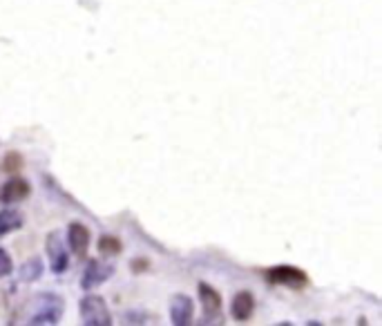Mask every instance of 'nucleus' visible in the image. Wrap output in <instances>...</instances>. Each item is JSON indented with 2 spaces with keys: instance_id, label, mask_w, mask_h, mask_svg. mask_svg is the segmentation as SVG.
<instances>
[{
  "instance_id": "nucleus-3",
  "label": "nucleus",
  "mask_w": 382,
  "mask_h": 326,
  "mask_svg": "<svg viewBox=\"0 0 382 326\" xmlns=\"http://www.w3.org/2000/svg\"><path fill=\"white\" fill-rule=\"evenodd\" d=\"M268 281L273 284H284V286H304L309 281L307 273L300 268H293V266H277V268H270L266 273Z\"/></svg>"
},
{
  "instance_id": "nucleus-9",
  "label": "nucleus",
  "mask_w": 382,
  "mask_h": 326,
  "mask_svg": "<svg viewBox=\"0 0 382 326\" xmlns=\"http://www.w3.org/2000/svg\"><path fill=\"white\" fill-rule=\"evenodd\" d=\"M255 311V299L251 293H237L235 299H233V304H231V313L237 322H244V320H249V317L253 315Z\"/></svg>"
},
{
  "instance_id": "nucleus-8",
  "label": "nucleus",
  "mask_w": 382,
  "mask_h": 326,
  "mask_svg": "<svg viewBox=\"0 0 382 326\" xmlns=\"http://www.w3.org/2000/svg\"><path fill=\"white\" fill-rule=\"evenodd\" d=\"M29 195V184L25 181V179H10L3 190H0V201L3 203H14V201H21L25 197Z\"/></svg>"
},
{
  "instance_id": "nucleus-10",
  "label": "nucleus",
  "mask_w": 382,
  "mask_h": 326,
  "mask_svg": "<svg viewBox=\"0 0 382 326\" xmlns=\"http://www.w3.org/2000/svg\"><path fill=\"white\" fill-rule=\"evenodd\" d=\"M21 226H23V217L18 210H14V208L0 210V237H5L7 233H14V230H18Z\"/></svg>"
},
{
  "instance_id": "nucleus-7",
  "label": "nucleus",
  "mask_w": 382,
  "mask_h": 326,
  "mask_svg": "<svg viewBox=\"0 0 382 326\" xmlns=\"http://www.w3.org/2000/svg\"><path fill=\"white\" fill-rule=\"evenodd\" d=\"M67 244H70L74 255H79V257L88 255V251H90V230H88V226L72 224L70 230H67Z\"/></svg>"
},
{
  "instance_id": "nucleus-14",
  "label": "nucleus",
  "mask_w": 382,
  "mask_h": 326,
  "mask_svg": "<svg viewBox=\"0 0 382 326\" xmlns=\"http://www.w3.org/2000/svg\"><path fill=\"white\" fill-rule=\"evenodd\" d=\"M12 273V257L5 248H0V277H7Z\"/></svg>"
},
{
  "instance_id": "nucleus-5",
  "label": "nucleus",
  "mask_w": 382,
  "mask_h": 326,
  "mask_svg": "<svg viewBox=\"0 0 382 326\" xmlns=\"http://www.w3.org/2000/svg\"><path fill=\"white\" fill-rule=\"evenodd\" d=\"M194 315V304L188 295H175L173 302H170V317H173V324L186 326L192 322Z\"/></svg>"
},
{
  "instance_id": "nucleus-2",
  "label": "nucleus",
  "mask_w": 382,
  "mask_h": 326,
  "mask_svg": "<svg viewBox=\"0 0 382 326\" xmlns=\"http://www.w3.org/2000/svg\"><path fill=\"white\" fill-rule=\"evenodd\" d=\"M40 299H42V306L34 313L29 324H56L63 315V299H58L54 295H45Z\"/></svg>"
},
{
  "instance_id": "nucleus-11",
  "label": "nucleus",
  "mask_w": 382,
  "mask_h": 326,
  "mask_svg": "<svg viewBox=\"0 0 382 326\" xmlns=\"http://www.w3.org/2000/svg\"><path fill=\"white\" fill-rule=\"evenodd\" d=\"M199 297H201V304L206 308L208 313H217L219 308H222V297L212 286L208 284H199Z\"/></svg>"
},
{
  "instance_id": "nucleus-1",
  "label": "nucleus",
  "mask_w": 382,
  "mask_h": 326,
  "mask_svg": "<svg viewBox=\"0 0 382 326\" xmlns=\"http://www.w3.org/2000/svg\"><path fill=\"white\" fill-rule=\"evenodd\" d=\"M81 317H83V324L88 326H107L112 322L105 302L97 295H88L81 299Z\"/></svg>"
},
{
  "instance_id": "nucleus-13",
  "label": "nucleus",
  "mask_w": 382,
  "mask_h": 326,
  "mask_svg": "<svg viewBox=\"0 0 382 326\" xmlns=\"http://www.w3.org/2000/svg\"><path fill=\"white\" fill-rule=\"evenodd\" d=\"M99 251L103 255H116L118 251H121V244H118V239H114V237H101Z\"/></svg>"
},
{
  "instance_id": "nucleus-4",
  "label": "nucleus",
  "mask_w": 382,
  "mask_h": 326,
  "mask_svg": "<svg viewBox=\"0 0 382 326\" xmlns=\"http://www.w3.org/2000/svg\"><path fill=\"white\" fill-rule=\"evenodd\" d=\"M47 255H49L52 271L56 273V275H61V273L67 271V266H70V255H67L65 246L61 242V235H58V233H49L47 235Z\"/></svg>"
},
{
  "instance_id": "nucleus-6",
  "label": "nucleus",
  "mask_w": 382,
  "mask_h": 326,
  "mask_svg": "<svg viewBox=\"0 0 382 326\" xmlns=\"http://www.w3.org/2000/svg\"><path fill=\"white\" fill-rule=\"evenodd\" d=\"M114 268L110 264H101V262H90L88 268H85V275H83V288L90 290L99 284H103L107 281V277L112 275Z\"/></svg>"
},
{
  "instance_id": "nucleus-12",
  "label": "nucleus",
  "mask_w": 382,
  "mask_h": 326,
  "mask_svg": "<svg viewBox=\"0 0 382 326\" xmlns=\"http://www.w3.org/2000/svg\"><path fill=\"white\" fill-rule=\"evenodd\" d=\"M40 273H42V266L38 260H31L23 266V271H21V279L23 281H34V279H38L40 277Z\"/></svg>"
}]
</instances>
